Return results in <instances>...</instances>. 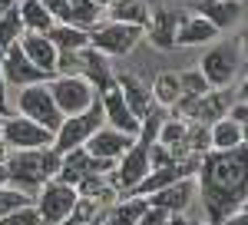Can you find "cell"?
I'll list each match as a JSON object with an SVG mask.
<instances>
[{
  "label": "cell",
  "mask_w": 248,
  "mask_h": 225,
  "mask_svg": "<svg viewBox=\"0 0 248 225\" xmlns=\"http://www.w3.org/2000/svg\"><path fill=\"white\" fill-rule=\"evenodd\" d=\"M195 192H202L209 225H222L245 209V146L232 152H205L195 172Z\"/></svg>",
  "instance_id": "6da1fadb"
},
{
  "label": "cell",
  "mask_w": 248,
  "mask_h": 225,
  "mask_svg": "<svg viewBox=\"0 0 248 225\" xmlns=\"http://www.w3.org/2000/svg\"><path fill=\"white\" fill-rule=\"evenodd\" d=\"M7 182L27 195H37L50 179H57L60 156L53 149H10L7 156Z\"/></svg>",
  "instance_id": "7a4b0ae2"
},
{
  "label": "cell",
  "mask_w": 248,
  "mask_h": 225,
  "mask_svg": "<svg viewBox=\"0 0 248 225\" xmlns=\"http://www.w3.org/2000/svg\"><path fill=\"white\" fill-rule=\"evenodd\" d=\"M99 126H103V106H99V99H96L86 112L66 116V119L60 123V129L53 132V146H50V149L57 152V156H66V152H73V149H83L86 139H90Z\"/></svg>",
  "instance_id": "3957f363"
},
{
  "label": "cell",
  "mask_w": 248,
  "mask_h": 225,
  "mask_svg": "<svg viewBox=\"0 0 248 225\" xmlns=\"http://www.w3.org/2000/svg\"><path fill=\"white\" fill-rule=\"evenodd\" d=\"M195 70L209 83V90H225L232 80L242 73V53L232 43H215V47L205 50V56L199 60Z\"/></svg>",
  "instance_id": "277c9868"
},
{
  "label": "cell",
  "mask_w": 248,
  "mask_h": 225,
  "mask_svg": "<svg viewBox=\"0 0 248 225\" xmlns=\"http://www.w3.org/2000/svg\"><path fill=\"white\" fill-rule=\"evenodd\" d=\"M46 90H50V96H53V103H57V110H60L63 119L86 112L96 99H99L96 90L86 80H79V76H53V80L46 83Z\"/></svg>",
  "instance_id": "5b68a950"
},
{
  "label": "cell",
  "mask_w": 248,
  "mask_h": 225,
  "mask_svg": "<svg viewBox=\"0 0 248 225\" xmlns=\"http://www.w3.org/2000/svg\"><path fill=\"white\" fill-rule=\"evenodd\" d=\"M17 116H23V119H30V123L43 126L46 132H57L60 123H63V116H60L57 103H53V96H50V90H46V83H37V86L20 90V96H17Z\"/></svg>",
  "instance_id": "8992f818"
},
{
  "label": "cell",
  "mask_w": 248,
  "mask_h": 225,
  "mask_svg": "<svg viewBox=\"0 0 248 225\" xmlns=\"http://www.w3.org/2000/svg\"><path fill=\"white\" fill-rule=\"evenodd\" d=\"M142 40V30L139 27H126V23H96L90 30V47L96 53H103L106 60L109 56H129L136 50V43Z\"/></svg>",
  "instance_id": "52a82bcc"
},
{
  "label": "cell",
  "mask_w": 248,
  "mask_h": 225,
  "mask_svg": "<svg viewBox=\"0 0 248 225\" xmlns=\"http://www.w3.org/2000/svg\"><path fill=\"white\" fill-rule=\"evenodd\" d=\"M77 199L79 195H77L73 186H63L60 179H50V182L33 195V209H37V215H40L43 225H60L70 212H73Z\"/></svg>",
  "instance_id": "ba28073f"
},
{
  "label": "cell",
  "mask_w": 248,
  "mask_h": 225,
  "mask_svg": "<svg viewBox=\"0 0 248 225\" xmlns=\"http://www.w3.org/2000/svg\"><path fill=\"white\" fill-rule=\"evenodd\" d=\"M149 176V146H139V143H133L129 146V152L123 156V159H116L113 172H109V189L113 192H123L119 199H126L129 192H133L142 179Z\"/></svg>",
  "instance_id": "9c48e42d"
},
{
  "label": "cell",
  "mask_w": 248,
  "mask_h": 225,
  "mask_svg": "<svg viewBox=\"0 0 248 225\" xmlns=\"http://www.w3.org/2000/svg\"><path fill=\"white\" fill-rule=\"evenodd\" d=\"M0 76H3V83H7V90H27V86H37V83H50V76L40 73L37 66L23 56L17 43L14 47H7L3 50V60H0Z\"/></svg>",
  "instance_id": "30bf717a"
},
{
  "label": "cell",
  "mask_w": 248,
  "mask_h": 225,
  "mask_svg": "<svg viewBox=\"0 0 248 225\" xmlns=\"http://www.w3.org/2000/svg\"><path fill=\"white\" fill-rule=\"evenodd\" d=\"M0 139L7 143V149H50L53 146V132H46L43 126L23 119V116H7Z\"/></svg>",
  "instance_id": "8fae6325"
},
{
  "label": "cell",
  "mask_w": 248,
  "mask_h": 225,
  "mask_svg": "<svg viewBox=\"0 0 248 225\" xmlns=\"http://www.w3.org/2000/svg\"><path fill=\"white\" fill-rule=\"evenodd\" d=\"M109 172H113V162L93 159L86 149H73V152H66V156H60L57 179L63 182V186L77 189L79 179H86V176H109Z\"/></svg>",
  "instance_id": "7c38bea8"
},
{
  "label": "cell",
  "mask_w": 248,
  "mask_h": 225,
  "mask_svg": "<svg viewBox=\"0 0 248 225\" xmlns=\"http://www.w3.org/2000/svg\"><path fill=\"white\" fill-rule=\"evenodd\" d=\"M182 10L175 7H159V10H149V23L142 30V37L153 43L155 50H175V27L182 23Z\"/></svg>",
  "instance_id": "4fadbf2b"
},
{
  "label": "cell",
  "mask_w": 248,
  "mask_h": 225,
  "mask_svg": "<svg viewBox=\"0 0 248 225\" xmlns=\"http://www.w3.org/2000/svg\"><path fill=\"white\" fill-rule=\"evenodd\" d=\"M133 143H136V139L123 136V132L109 129V126H99V129L86 139V146H83V149L90 152L93 159H103V162H113V166H116V159H123V156L129 152Z\"/></svg>",
  "instance_id": "5bb4252c"
},
{
  "label": "cell",
  "mask_w": 248,
  "mask_h": 225,
  "mask_svg": "<svg viewBox=\"0 0 248 225\" xmlns=\"http://www.w3.org/2000/svg\"><path fill=\"white\" fill-rule=\"evenodd\" d=\"M195 195H199V192H195V179H182V182H172V186L153 192V195L146 199V206L162 209V212H169V215H186V209L192 206Z\"/></svg>",
  "instance_id": "9a60e30c"
},
{
  "label": "cell",
  "mask_w": 248,
  "mask_h": 225,
  "mask_svg": "<svg viewBox=\"0 0 248 225\" xmlns=\"http://www.w3.org/2000/svg\"><path fill=\"white\" fill-rule=\"evenodd\" d=\"M17 47L23 50V56L37 66L40 73H46L50 80L57 76V47L46 40V33H23L17 40Z\"/></svg>",
  "instance_id": "2e32d148"
},
{
  "label": "cell",
  "mask_w": 248,
  "mask_h": 225,
  "mask_svg": "<svg viewBox=\"0 0 248 225\" xmlns=\"http://www.w3.org/2000/svg\"><path fill=\"white\" fill-rule=\"evenodd\" d=\"M192 10L202 20H209L212 27L222 33V30H229V27H235L242 20V0H199Z\"/></svg>",
  "instance_id": "e0dca14e"
},
{
  "label": "cell",
  "mask_w": 248,
  "mask_h": 225,
  "mask_svg": "<svg viewBox=\"0 0 248 225\" xmlns=\"http://www.w3.org/2000/svg\"><path fill=\"white\" fill-rule=\"evenodd\" d=\"M116 90L123 93V99H126V106H129V112H133L136 119H142V116L155 106L149 86L133 73H116Z\"/></svg>",
  "instance_id": "ac0fdd59"
},
{
  "label": "cell",
  "mask_w": 248,
  "mask_h": 225,
  "mask_svg": "<svg viewBox=\"0 0 248 225\" xmlns=\"http://www.w3.org/2000/svg\"><path fill=\"white\" fill-rule=\"evenodd\" d=\"M218 37V30L209 20H202L199 14H186L182 23L175 27V47H205Z\"/></svg>",
  "instance_id": "d6986e66"
},
{
  "label": "cell",
  "mask_w": 248,
  "mask_h": 225,
  "mask_svg": "<svg viewBox=\"0 0 248 225\" xmlns=\"http://www.w3.org/2000/svg\"><path fill=\"white\" fill-rule=\"evenodd\" d=\"M146 212V199H116L113 206H103L99 225H136L139 215Z\"/></svg>",
  "instance_id": "ffe728a7"
},
{
  "label": "cell",
  "mask_w": 248,
  "mask_h": 225,
  "mask_svg": "<svg viewBox=\"0 0 248 225\" xmlns=\"http://www.w3.org/2000/svg\"><path fill=\"white\" fill-rule=\"evenodd\" d=\"M209 146H212V152L238 149V146H245V129L235 126L229 116H225V119H218L215 126H209Z\"/></svg>",
  "instance_id": "44dd1931"
},
{
  "label": "cell",
  "mask_w": 248,
  "mask_h": 225,
  "mask_svg": "<svg viewBox=\"0 0 248 225\" xmlns=\"http://www.w3.org/2000/svg\"><path fill=\"white\" fill-rule=\"evenodd\" d=\"M106 10H109L113 23H126V27H139V30H146V23H149V7L142 0H113Z\"/></svg>",
  "instance_id": "7402d4cb"
},
{
  "label": "cell",
  "mask_w": 248,
  "mask_h": 225,
  "mask_svg": "<svg viewBox=\"0 0 248 225\" xmlns=\"http://www.w3.org/2000/svg\"><path fill=\"white\" fill-rule=\"evenodd\" d=\"M96 23H103V10L93 0H66V27H77L83 33H90Z\"/></svg>",
  "instance_id": "603a6c76"
},
{
  "label": "cell",
  "mask_w": 248,
  "mask_h": 225,
  "mask_svg": "<svg viewBox=\"0 0 248 225\" xmlns=\"http://www.w3.org/2000/svg\"><path fill=\"white\" fill-rule=\"evenodd\" d=\"M46 40L57 47V53H77L90 47V33H83L77 27H66V23H53L46 30Z\"/></svg>",
  "instance_id": "cb8c5ba5"
},
{
  "label": "cell",
  "mask_w": 248,
  "mask_h": 225,
  "mask_svg": "<svg viewBox=\"0 0 248 225\" xmlns=\"http://www.w3.org/2000/svg\"><path fill=\"white\" fill-rule=\"evenodd\" d=\"M20 10V23H23V33H46L53 27V17L43 10L40 0H17Z\"/></svg>",
  "instance_id": "d4e9b609"
},
{
  "label": "cell",
  "mask_w": 248,
  "mask_h": 225,
  "mask_svg": "<svg viewBox=\"0 0 248 225\" xmlns=\"http://www.w3.org/2000/svg\"><path fill=\"white\" fill-rule=\"evenodd\" d=\"M149 93H153V103L155 106H162V110H172L175 106V99H179V73H172V70H166V73H159L153 80V86H149Z\"/></svg>",
  "instance_id": "484cf974"
},
{
  "label": "cell",
  "mask_w": 248,
  "mask_h": 225,
  "mask_svg": "<svg viewBox=\"0 0 248 225\" xmlns=\"http://www.w3.org/2000/svg\"><path fill=\"white\" fill-rule=\"evenodd\" d=\"M166 116H169V112L162 110V106H153V110L139 119V136H136V143H139V146H155V139H159V129H162Z\"/></svg>",
  "instance_id": "4316f807"
},
{
  "label": "cell",
  "mask_w": 248,
  "mask_h": 225,
  "mask_svg": "<svg viewBox=\"0 0 248 225\" xmlns=\"http://www.w3.org/2000/svg\"><path fill=\"white\" fill-rule=\"evenodd\" d=\"M23 37V23H20V10L17 7H10L3 17H0V50H7V47H14L17 40Z\"/></svg>",
  "instance_id": "83f0119b"
},
{
  "label": "cell",
  "mask_w": 248,
  "mask_h": 225,
  "mask_svg": "<svg viewBox=\"0 0 248 225\" xmlns=\"http://www.w3.org/2000/svg\"><path fill=\"white\" fill-rule=\"evenodd\" d=\"M106 206V202H99V199H77V206H73V212L63 219L60 225H90L96 219V212Z\"/></svg>",
  "instance_id": "f1b7e54d"
},
{
  "label": "cell",
  "mask_w": 248,
  "mask_h": 225,
  "mask_svg": "<svg viewBox=\"0 0 248 225\" xmlns=\"http://www.w3.org/2000/svg\"><path fill=\"white\" fill-rule=\"evenodd\" d=\"M23 206H33V195H27V192H20L14 186L0 189V219L10 215V212H17V209H23Z\"/></svg>",
  "instance_id": "f546056e"
},
{
  "label": "cell",
  "mask_w": 248,
  "mask_h": 225,
  "mask_svg": "<svg viewBox=\"0 0 248 225\" xmlns=\"http://www.w3.org/2000/svg\"><path fill=\"white\" fill-rule=\"evenodd\" d=\"M179 93L189 96V99H199V96L209 93V83L202 80L199 70H186V73H179Z\"/></svg>",
  "instance_id": "4dcf8cb0"
},
{
  "label": "cell",
  "mask_w": 248,
  "mask_h": 225,
  "mask_svg": "<svg viewBox=\"0 0 248 225\" xmlns=\"http://www.w3.org/2000/svg\"><path fill=\"white\" fill-rule=\"evenodd\" d=\"M0 225H43V222H40V215H37L33 206H23V209H17V212H10V215H3Z\"/></svg>",
  "instance_id": "1f68e13d"
},
{
  "label": "cell",
  "mask_w": 248,
  "mask_h": 225,
  "mask_svg": "<svg viewBox=\"0 0 248 225\" xmlns=\"http://www.w3.org/2000/svg\"><path fill=\"white\" fill-rule=\"evenodd\" d=\"M169 212H162V209H153V206H146V212L139 215V222L136 225H169Z\"/></svg>",
  "instance_id": "d6a6232c"
},
{
  "label": "cell",
  "mask_w": 248,
  "mask_h": 225,
  "mask_svg": "<svg viewBox=\"0 0 248 225\" xmlns=\"http://www.w3.org/2000/svg\"><path fill=\"white\" fill-rule=\"evenodd\" d=\"M229 119L235 123V126H242V129H245V119H248L245 96H238V103H232V106H229Z\"/></svg>",
  "instance_id": "836d02e7"
},
{
  "label": "cell",
  "mask_w": 248,
  "mask_h": 225,
  "mask_svg": "<svg viewBox=\"0 0 248 225\" xmlns=\"http://www.w3.org/2000/svg\"><path fill=\"white\" fill-rule=\"evenodd\" d=\"M0 116H3V119L10 116V106H7V83H3V76H0Z\"/></svg>",
  "instance_id": "e575fe53"
},
{
  "label": "cell",
  "mask_w": 248,
  "mask_h": 225,
  "mask_svg": "<svg viewBox=\"0 0 248 225\" xmlns=\"http://www.w3.org/2000/svg\"><path fill=\"white\" fill-rule=\"evenodd\" d=\"M222 225H248V212L242 209V212H235V215H229Z\"/></svg>",
  "instance_id": "d590c367"
},
{
  "label": "cell",
  "mask_w": 248,
  "mask_h": 225,
  "mask_svg": "<svg viewBox=\"0 0 248 225\" xmlns=\"http://www.w3.org/2000/svg\"><path fill=\"white\" fill-rule=\"evenodd\" d=\"M10 7H17V0H0V17H3Z\"/></svg>",
  "instance_id": "8d00e7d4"
},
{
  "label": "cell",
  "mask_w": 248,
  "mask_h": 225,
  "mask_svg": "<svg viewBox=\"0 0 248 225\" xmlns=\"http://www.w3.org/2000/svg\"><path fill=\"white\" fill-rule=\"evenodd\" d=\"M7 156H10V149H7V143H3V139H0V166H3V162H7Z\"/></svg>",
  "instance_id": "74e56055"
},
{
  "label": "cell",
  "mask_w": 248,
  "mask_h": 225,
  "mask_svg": "<svg viewBox=\"0 0 248 225\" xmlns=\"http://www.w3.org/2000/svg\"><path fill=\"white\" fill-rule=\"evenodd\" d=\"M169 225H192V222H189V219H182V215H172Z\"/></svg>",
  "instance_id": "f35d334b"
},
{
  "label": "cell",
  "mask_w": 248,
  "mask_h": 225,
  "mask_svg": "<svg viewBox=\"0 0 248 225\" xmlns=\"http://www.w3.org/2000/svg\"><path fill=\"white\" fill-rule=\"evenodd\" d=\"M3 186H10V182H7V169L0 166V189H3Z\"/></svg>",
  "instance_id": "ab89813d"
},
{
  "label": "cell",
  "mask_w": 248,
  "mask_h": 225,
  "mask_svg": "<svg viewBox=\"0 0 248 225\" xmlns=\"http://www.w3.org/2000/svg\"><path fill=\"white\" fill-rule=\"evenodd\" d=\"M96 7H99V10H106V7H109V3H113V0H93Z\"/></svg>",
  "instance_id": "60d3db41"
},
{
  "label": "cell",
  "mask_w": 248,
  "mask_h": 225,
  "mask_svg": "<svg viewBox=\"0 0 248 225\" xmlns=\"http://www.w3.org/2000/svg\"><path fill=\"white\" fill-rule=\"evenodd\" d=\"M0 129H3V116H0Z\"/></svg>",
  "instance_id": "b9f144b4"
},
{
  "label": "cell",
  "mask_w": 248,
  "mask_h": 225,
  "mask_svg": "<svg viewBox=\"0 0 248 225\" xmlns=\"http://www.w3.org/2000/svg\"><path fill=\"white\" fill-rule=\"evenodd\" d=\"M0 60H3V50H0Z\"/></svg>",
  "instance_id": "7bdbcfd3"
}]
</instances>
